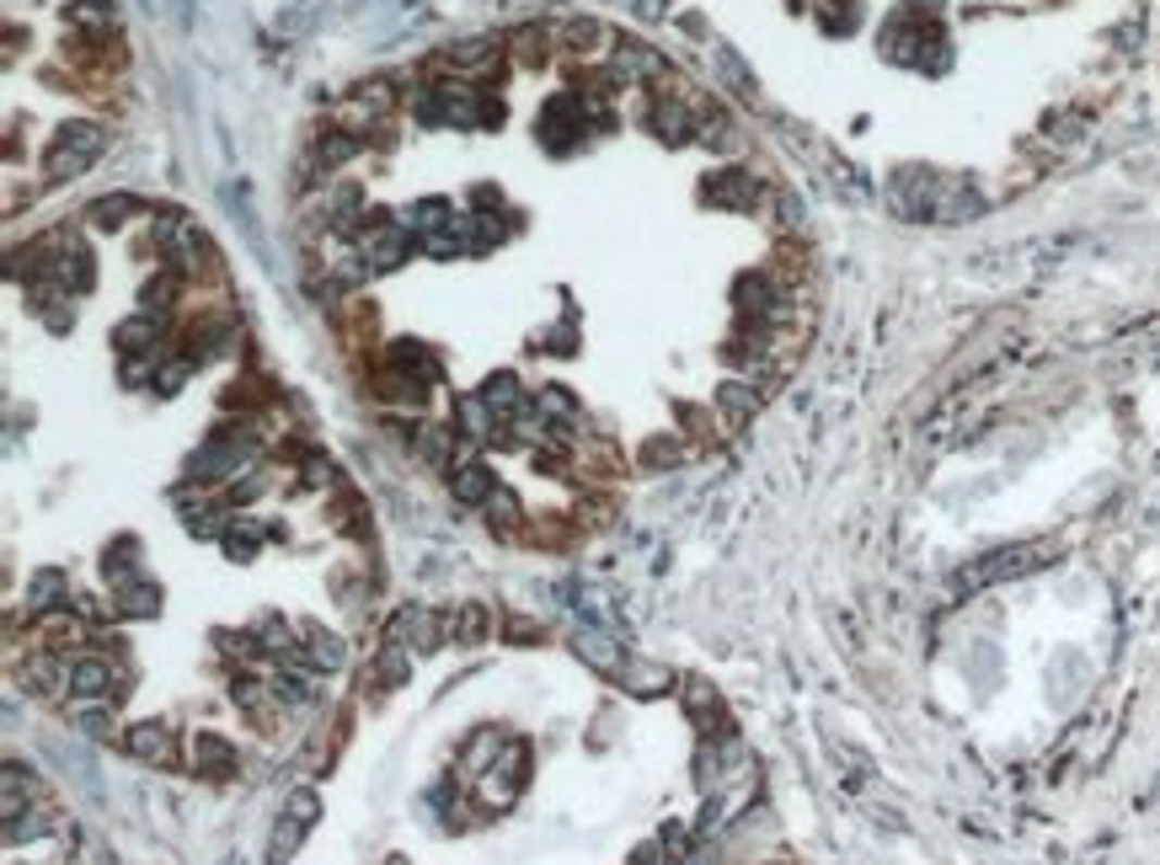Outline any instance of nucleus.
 I'll list each match as a JSON object with an SVG mask.
<instances>
[{
	"label": "nucleus",
	"mask_w": 1160,
	"mask_h": 865,
	"mask_svg": "<svg viewBox=\"0 0 1160 865\" xmlns=\"http://www.w3.org/2000/svg\"><path fill=\"white\" fill-rule=\"evenodd\" d=\"M454 417L465 423V438H492V432L503 428V423L492 417V406H487L482 396H465V401L454 406Z\"/></svg>",
	"instance_id": "obj_20"
},
{
	"label": "nucleus",
	"mask_w": 1160,
	"mask_h": 865,
	"mask_svg": "<svg viewBox=\"0 0 1160 865\" xmlns=\"http://www.w3.org/2000/svg\"><path fill=\"white\" fill-rule=\"evenodd\" d=\"M262 535H267V529H262L258 518H230V529H225L220 540H225V551H230L236 561H247L262 546Z\"/></svg>",
	"instance_id": "obj_22"
},
{
	"label": "nucleus",
	"mask_w": 1160,
	"mask_h": 865,
	"mask_svg": "<svg viewBox=\"0 0 1160 865\" xmlns=\"http://www.w3.org/2000/svg\"><path fill=\"white\" fill-rule=\"evenodd\" d=\"M450 443H454V432H445V428H423L417 432V454H423V460H445V454H450Z\"/></svg>",
	"instance_id": "obj_31"
},
{
	"label": "nucleus",
	"mask_w": 1160,
	"mask_h": 865,
	"mask_svg": "<svg viewBox=\"0 0 1160 865\" xmlns=\"http://www.w3.org/2000/svg\"><path fill=\"white\" fill-rule=\"evenodd\" d=\"M236 764H241V753H236L230 738H220V732H198L194 738V769L198 775L225 780V775H236Z\"/></svg>",
	"instance_id": "obj_7"
},
{
	"label": "nucleus",
	"mask_w": 1160,
	"mask_h": 865,
	"mask_svg": "<svg viewBox=\"0 0 1160 865\" xmlns=\"http://www.w3.org/2000/svg\"><path fill=\"white\" fill-rule=\"evenodd\" d=\"M503 748H509V738H503L498 727H482V732L471 738V748L460 753V764H465V769H471V775L482 780V775H487V769H492V764L503 759Z\"/></svg>",
	"instance_id": "obj_14"
},
{
	"label": "nucleus",
	"mask_w": 1160,
	"mask_h": 865,
	"mask_svg": "<svg viewBox=\"0 0 1160 865\" xmlns=\"http://www.w3.org/2000/svg\"><path fill=\"white\" fill-rule=\"evenodd\" d=\"M482 401L492 406V417H498V423H514L519 412H524V390H519L514 374H492V379L482 385Z\"/></svg>",
	"instance_id": "obj_12"
},
{
	"label": "nucleus",
	"mask_w": 1160,
	"mask_h": 865,
	"mask_svg": "<svg viewBox=\"0 0 1160 865\" xmlns=\"http://www.w3.org/2000/svg\"><path fill=\"white\" fill-rule=\"evenodd\" d=\"M652 128H658L663 139H685V128H690V113H685L679 102L658 97V108H652Z\"/></svg>",
	"instance_id": "obj_26"
},
{
	"label": "nucleus",
	"mask_w": 1160,
	"mask_h": 865,
	"mask_svg": "<svg viewBox=\"0 0 1160 865\" xmlns=\"http://www.w3.org/2000/svg\"><path fill=\"white\" fill-rule=\"evenodd\" d=\"M119 684H124V674H119L108 657H75L65 689L75 700H119V694H124Z\"/></svg>",
	"instance_id": "obj_3"
},
{
	"label": "nucleus",
	"mask_w": 1160,
	"mask_h": 865,
	"mask_svg": "<svg viewBox=\"0 0 1160 865\" xmlns=\"http://www.w3.org/2000/svg\"><path fill=\"white\" fill-rule=\"evenodd\" d=\"M65 599V572H38L27 582V615H49Z\"/></svg>",
	"instance_id": "obj_18"
},
{
	"label": "nucleus",
	"mask_w": 1160,
	"mask_h": 865,
	"mask_svg": "<svg viewBox=\"0 0 1160 865\" xmlns=\"http://www.w3.org/2000/svg\"><path fill=\"white\" fill-rule=\"evenodd\" d=\"M258 641H262V652H273V657H295V630L278 615H267L258 625Z\"/></svg>",
	"instance_id": "obj_25"
},
{
	"label": "nucleus",
	"mask_w": 1160,
	"mask_h": 865,
	"mask_svg": "<svg viewBox=\"0 0 1160 865\" xmlns=\"http://www.w3.org/2000/svg\"><path fill=\"white\" fill-rule=\"evenodd\" d=\"M445 619H450V636H454V641H465V647H476V641L487 636V625H492L482 604H460V610H454V615H445Z\"/></svg>",
	"instance_id": "obj_23"
},
{
	"label": "nucleus",
	"mask_w": 1160,
	"mask_h": 865,
	"mask_svg": "<svg viewBox=\"0 0 1160 865\" xmlns=\"http://www.w3.org/2000/svg\"><path fill=\"white\" fill-rule=\"evenodd\" d=\"M155 315H134V321H124L119 331H113V342L124 348V353H155Z\"/></svg>",
	"instance_id": "obj_19"
},
{
	"label": "nucleus",
	"mask_w": 1160,
	"mask_h": 865,
	"mask_svg": "<svg viewBox=\"0 0 1160 865\" xmlns=\"http://www.w3.org/2000/svg\"><path fill=\"white\" fill-rule=\"evenodd\" d=\"M524 742H509L503 748V759L476 780V797H482V806H492V812H503V806L519 802V791H524Z\"/></svg>",
	"instance_id": "obj_2"
},
{
	"label": "nucleus",
	"mask_w": 1160,
	"mask_h": 865,
	"mask_svg": "<svg viewBox=\"0 0 1160 865\" xmlns=\"http://www.w3.org/2000/svg\"><path fill=\"white\" fill-rule=\"evenodd\" d=\"M129 209H134L129 198H97V203H91V225H102V230H113V225H124L119 214H129Z\"/></svg>",
	"instance_id": "obj_28"
},
{
	"label": "nucleus",
	"mask_w": 1160,
	"mask_h": 865,
	"mask_svg": "<svg viewBox=\"0 0 1160 865\" xmlns=\"http://www.w3.org/2000/svg\"><path fill=\"white\" fill-rule=\"evenodd\" d=\"M578 657L588 663V668L610 674V679H621V674H626V652L610 641V630H594V625H583V630H578Z\"/></svg>",
	"instance_id": "obj_9"
},
{
	"label": "nucleus",
	"mask_w": 1160,
	"mask_h": 865,
	"mask_svg": "<svg viewBox=\"0 0 1160 865\" xmlns=\"http://www.w3.org/2000/svg\"><path fill=\"white\" fill-rule=\"evenodd\" d=\"M390 369L412 374L417 385H434V379H439V359H434L423 342H390Z\"/></svg>",
	"instance_id": "obj_11"
},
{
	"label": "nucleus",
	"mask_w": 1160,
	"mask_h": 865,
	"mask_svg": "<svg viewBox=\"0 0 1160 865\" xmlns=\"http://www.w3.org/2000/svg\"><path fill=\"white\" fill-rule=\"evenodd\" d=\"M124 742H129V753L139 764H161V769L177 764V738H172V727H161V722H139V727H129Z\"/></svg>",
	"instance_id": "obj_5"
},
{
	"label": "nucleus",
	"mask_w": 1160,
	"mask_h": 865,
	"mask_svg": "<svg viewBox=\"0 0 1160 865\" xmlns=\"http://www.w3.org/2000/svg\"><path fill=\"white\" fill-rule=\"evenodd\" d=\"M760 198V187L749 172H716L707 183V203H722V209H749Z\"/></svg>",
	"instance_id": "obj_10"
},
{
	"label": "nucleus",
	"mask_w": 1160,
	"mask_h": 865,
	"mask_svg": "<svg viewBox=\"0 0 1160 865\" xmlns=\"http://www.w3.org/2000/svg\"><path fill=\"white\" fill-rule=\"evenodd\" d=\"M492 492H498V481H492L487 465H460V471H454V502L482 507V502H492Z\"/></svg>",
	"instance_id": "obj_15"
},
{
	"label": "nucleus",
	"mask_w": 1160,
	"mask_h": 865,
	"mask_svg": "<svg viewBox=\"0 0 1160 865\" xmlns=\"http://www.w3.org/2000/svg\"><path fill=\"white\" fill-rule=\"evenodd\" d=\"M615 75H626V80H658V75H663V60H658L647 43H621V49H615Z\"/></svg>",
	"instance_id": "obj_16"
},
{
	"label": "nucleus",
	"mask_w": 1160,
	"mask_h": 865,
	"mask_svg": "<svg viewBox=\"0 0 1160 865\" xmlns=\"http://www.w3.org/2000/svg\"><path fill=\"white\" fill-rule=\"evenodd\" d=\"M626 689H637V694H658V689H669L674 684V674L669 668H652V663H626Z\"/></svg>",
	"instance_id": "obj_24"
},
{
	"label": "nucleus",
	"mask_w": 1160,
	"mask_h": 865,
	"mask_svg": "<svg viewBox=\"0 0 1160 865\" xmlns=\"http://www.w3.org/2000/svg\"><path fill=\"white\" fill-rule=\"evenodd\" d=\"M509 636H514V641H535V636H540V630H535V625H529V619H509Z\"/></svg>",
	"instance_id": "obj_33"
},
{
	"label": "nucleus",
	"mask_w": 1160,
	"mask_h": 865,
	"mask_svg": "<svg viewBox=\"0 0 1160 865\" xmlns=\"http://www.w3.org/2000/svg\"><path fill=\"white\" fill-rule=\"evenodd\" d=\"M359 256H364V267H396V262H407V225H390V220L386 225H370Z\"/></svg>",
	"instance_id": "obj_8"
},
{
	"label": "nucleus",
	"mask_w": 1160,
	"mask_h": 865,
	"mask_svg": "<svg viewBox=\"0 0 1160 865\" xmlns=\"http://www.w3.org/2000/svg\"><path fill=\"white\" fill-rule=\"evenodd\" d=\"M70 722L86 732V738H113L119 732V722H113V711H108V700H75V711H70Z\"/></svg>",
	"instance_id": "obj_17"
},
{
	"label": "nucleus",
	"mask_w": 1160,
	"mask_h": 865,
	"mask_svg": "<svg viewBox=\"0 0 1160 865\" xmlns=\"http://www.w3.org/2000/svg\"><path fill=\"white\" fill-rule=\"evenodd\" d=\"M535 406H540V417H562V423H573V412H578V406H573V396H562L557 385H551V390H540V401H535Z\"/></svg>",
	"instance_id": "obj_30"
},
{
	"label": "nucleus",
	"mask_w": 1160,
	"mask_h": 865,
	"mask_svg": "<svg viewBox=\"0 0 1160 865\" xmlns=\"http://www.w3.org/2000/svg\"><path fill=\"white\" fill-rule=\"evenodd\" d=\"M311 668H326V674H337L342 663H348V647L332 636V630H322V625H305V652H300Z\"/></svg>",
	"instance_id": "obj_13"
},
{
	"label": "nucleus",
	"mask_w": 1160,
	"mask_h": 865,
	"mask_svg": "<svg viewBox=\"0 0 1160 865\" xmlns=\"http://www.w3.org/2000/svg\"><path fill=\"white\" fill-rule=\"evenodd\" d=\"M102 145H108V134L97 124H70L60 128V139L49 145V161H43V172L54 177V183H70V177H80L97 155H102Z\"/></svg>",
	"instance_id": "obj_1"
},
{
	"label": "nucleus",
	"mask_w": 1160,
	"mask_h": 865,
	"mask_svg": "<svg viewBox=\"0 0 1160 865\" xmlns=\"http://www.w3.org/2000/svg\"><path fill=\"white\" fill-rule=\"evenodd\" d=\"M119 610L134 615V619H150L155 610H161V588L139 577V582H129V588H119Z\"/></svg>",
	"instance_id": "obj_21"
},
{
	"label": "nucleus",
	"mask_w": 1160,
	"mask_h": 865,
	"mask_svg": "<svg viewBox=\"0 0 1160 865\" xmlns=\"http://www.w3.org/2000/svg\"><path fill=\"white\" fill-rule=\"evenodd\" d=\"M637 11H643V16H658V11H663V0H643Z\"/></svg>",
	"instance_id": "obj_34"
},
{
	"label": "nucleus",
	"mask_w": 1160,
	"mask_h": 865,
	"mask_svg": "<svg viewBox=\"0 0 1160 865\" xmlns=\"http://www.w3.org/2000/svg\"><path fill=\"white\" fill-rule=\"evenodd\" d=\"M252 443L247 438H214V443H203L194 454V481H225V476H236V465H241V454H247Z\"/></svg>",
	"instance_id": "obj_4"
},
{
	"label": "nucleus",
	"mask_w": 1160,
	"mask_h": 865,
	"mask_svg": "<svg viewBox=\"0 0 1160 865\" xmlns=\"http://www.w3.org/2000/svg\"><path fill=\"white\" fill-rule=\"evenodd\" d=\"M663 460L674 465V460H679V449H674V443H652V449H647V465H663Z\"/></svg>",
	"instance_id": "obj_32"
},
{
	"label": "nucleus",
	"mask_w": 1160,
	"mask_h": 865,
	"mask_svg": "<svg viewBox=\"0 0 1160 865\" xmlns=\"http://www.w3.org/2000/svg\"><path fill=\"white\" fill-rule=\"evenodd\" d=\"M1037 556H1043V546H1016V551H1000V556H989L984 566H968L963 582H968V588H984V582L1016 577V572H1032V566H1037Z\"/></svg>",
	"instance_id": "obj_6"
},
{
	"label": "nucleus",
	"mask_w": 1160,
	"mask_h": 865,
	"mask_svg": "<svg viewBox=\"0 0 1160 865\" xmlns=\"http://www.w3.org/2000/svg\"><path fill=\"white\" fill-rule=\"evenodd\" d=\"M267 689H273V700H278V705H305V700H311L300 674H278V679L267 684Z\"/></svg>",
	"instance_id": "obj_29"
},
{
	"label": "nucleus",
	"mask_w": 1160,
	"mask_h": 865,
	"mask_svg": "<svg viewBox=\"0 0 1160 865\" xmlns=\"http://www.w3.org/2000/svg\"><path fill=\"white\" fill-rule=\"evenodd\" d=\"M716 401H722V412H727V423H733V428H738V423L754 412V390H749V385H727Z\"/></svg>",
	"instance_id": "obj_27"
}]
</instances>
